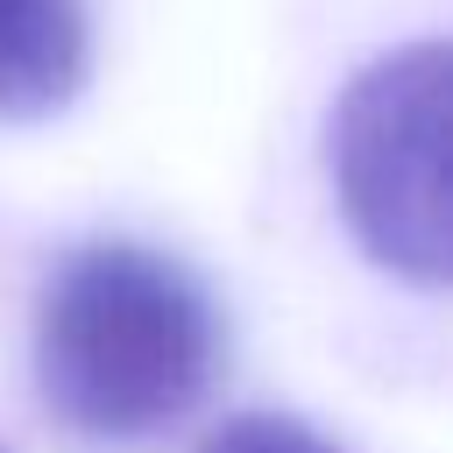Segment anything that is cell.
Segmentation results:
<instances>
[{
	"label": "cell",
	"mask_w": 453,
	"mask_h": 453,
	"mask_svg": "<svg viewBox=\"0 0 453 453\" xmlns=\"http://www.w3.org/2000/svg\"><path fill=\"white\" fill-rule=\"evenodd\" d=\"M92 71L85 0H0V120H50Z\"/></svg>",
	"instance_id": "cell-3"
},
{
	"label": "cell",
	"mask_w": 453,
	"mask_h": 453,
	"mask_svg": "<svg viewBox=\"0 0 453 453\" xmlns=\"http://www.w3.org/2000/svg\"><path fill=\"white\" fill-rule=\"evenodd\" d=\"M198 453H340V446L319 439L304 418H283V411H241V418L212 425Z\"/></svg>",
	"instance_id": "cell-4"
},
{
	"label": "cell",
	"mask_w": 453,
	"mask_h": 453,
	"mask_svg": "<svg viewBox=\"0 0 453 453\" xmlns=\"http://www.w3.org/2000/svg\"><path fill=\"white\" fill-rule=\"evenodd\" d=\"M326 177L354 248L418 290H453V35L361 64L326 113Z\"/></svg>",
	"instance_id": "cell-2"
},
{
	"label": "cell",
	"mask_w": 453,
	"mask_h": 453,
	"mask_svg": "<svg viewBox=\"0 0 453 453\" xmlns=\"http://www.w3.org/2000/svg\"><path fill=\"white\" fill-rule=\"evenodd\" d=\"M35 396L85 446H149L177 432L219 375V311L205 283L142 241L71 248L35 297Z\"/></svg>",
	"instance_id": "cell-1"
}]
</instances>
